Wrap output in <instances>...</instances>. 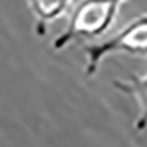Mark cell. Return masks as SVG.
<instances>
[{
  "label": "cell",
  "mask_w": 147,
  "mask_h": 147,
  "mask_svg": "<svg viewBox=\"0 0 147 147\" xmlns=\"http://www.w3.org/2000/svg\"><path fill=\"white\" fill-rule=\"evenodd\" d=\"M127 0H81L72 10L65 31L53 40V49L62 50L71 43L103 35L118 15L119 7Z\"/></svg>",
  "instance_id": "1"
},
{
  "label": "cell",
  "mask_w": 147,
  "mask_h": 147,
  "mask_svg": "<svg viewBox=\"0 0 147 147\" xmlns=\"http://www.w3.org/2000/svg\"><path fill=\"white\" fill-rule=\"evenodd\" d=\"M87 56L85 75L93 77L99 69L100 62L112 53H128L146 56L147 55V15H141L131 21L116 35L99 43L84 47Z\"/></svg>",
  "instance_id": "2"
},
{
  "label": "cell",
  "mask_w": 147,
  "mask_h": 147,
  "mask_svg": "<svg viewBox=\"0 0 147 147\" xmlns=\"http://www.w3.org/2000/svg\"><path fill=\"white\" fill-rule=\"evenodd\" d=\"M113 85L118 91L134 97L138 107L134 128L137 131H144L147 128V75H129L127 80H115Z\"/></svg>",
  "instance_id": "3"
},
{
  "label": "cell",
  "mask_w": 147,
  "mask_h": 147,
  "mask_svg": "<svg viewBox=\"0 0 147 147\" xmlns=\"http://www.w3.org/2000/svg\"><path fill=\"white\" fill-rule=\"evenodd\" d=\"M27 3L37 21V34L44 35L49 24L59 19L68 12L71 0H27Z\"/></svg>",
  "instance_id": "4"
}]
</instances>
